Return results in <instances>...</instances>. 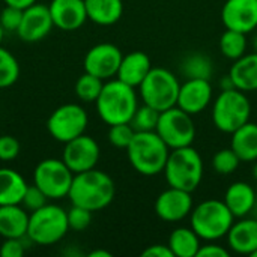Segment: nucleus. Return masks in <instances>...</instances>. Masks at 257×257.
<instances>
[{
	"instance_id": "f257e3e1",
	"label": "nucleus",
	"mask_w": 257,
	"mask_h": 257,
	"mask_svg": "<svg viewBox=\"0 0 257 257\" xmlns=\"http://www.w3.org/2000/svg\"><path fill=\"white\" fill-rule=\"evenodd\" d=\"M114 193L113 179L105 172L90 169L74 175L68 197L72 205L96 212L105 209L113 202Z\"/></svg>"
},
{
	"instance_id": "f03ea898",
	"label": "nucleus",
	"mask_w": 257,
	"mask_h": 257,
	"mask_svg": "<svg viewBox=\"0 0 257 257\" xmlns=\"http://www.w3.org/2000/svg\"><path fill=\"white\" fill-rule=\"evenodd\" d=\"M95 104L101 120L107 125H116L130 123L139 107V99L136 87L120 81L119 78H110L104 83Z\"/></svg>"
},
{
	"instance_id": "7ed1b4c3",
	"label": "nucleus",
	"mask_w": 257,
	"mask_h": 257,
	"mask_svg": "<svg viewBox=\"0 0 257 257\" xmlns=\"http://www.w3.org/2000/svg\"><path fill=\"white\" fill-rule=\"evenodd\" d=\"M170 148L157 131L136 133L126 148V155L133 169L143 176H157L164 170Z\"/></svg>"
},
{
	"instance_id": "20e7f679",
	"label": "nucleus",
	"mask_w": 257,
	"mask_h": 257,
	"mask_svg": "<svg viewBox=\"0 0 257 257\" xmlns=\"http://www.w3.org/2000/svg\"><path fill=\"white\" fill-rule=\"evenodd\" d=\"M203 170L202 155L193 146H185L170 149L163 173L170 187L193 193L203 179Z\"/></svg>"
},
{
	"instance_id": "39448f33",
	"label": "nucleus",
	"mask_w": 257,
	"mask_h": 257,
	"mask_svg": "<svg viewBox=\"0 0 257 257\" xmlns=\"http://www.w3.org/2000/svg\"><path fill=\"white\" fill-rule=\"evenodd\" d=\"M193 230L203 241H218L226 238L235 223V217L223 200L208 199L193 208L190 214Z\"/></svg>"
},
{
	"instance_id": "423d86ee",
	"label": "nucleus",
	"mask_w": 257,
	"mask_h": 257,
	"mask_svg": "<svg viewBox=\"0 0 257 257\" xmlns=\"http://www.w3.org/2000/svg\"><path fill=\"white\" fill-rule=\"evenodd\" d=\"M68 230L66 211L59 205L47 203L41 209L30 212L26 238L38 245H54L66 236Z\"/></svg>"
},
{
	"instance_id": "0eeeda50",
	"label": "nucleus",
	"mask_w": 257,
	"mask_h": 257,
	"mask_svg": "<svg viewBox=\"0 0 257 257\" xmlns=\"http://www.w3.org/2000/svg\"><path fill=\"white\" fill-rule=\"evenodd\" d=\"M251 117V104L239 89L221 90L212 102V122L221 133L232 134Z\"/></svg>"
},
{
	"instance_id": "6e6552de",
	"label": "nucleus",
	"mask_w": 257,
	"mask_h": 257,
	"mask_svg": "<svg viewBox=\"0 0 257 257\" xmlns=\"http://www.w3.org/2000/svg\"><path fill=\"white\" fill-rule=\"evenodd\" d=\"M179 89L178 77L166 68H152L139 86L143 104L158 111L169 110L178 104Z\"/></svg>"
},
{
	"instance_id": "1a4fd4ad",
	"label": "nucleus",
	"mask_w": 257,
	"mask_h": 257,
	"mask_svg": "<svg viewBox=\"0 0 257 257\" xmlns=\"http://www.w3.org/2000/svg\"><path fill=\"white\" fill-rule=\"evenodd\" d=\"M155 131L170 149L191 146L196 139L193 116L178 105L161 111Z\"/></svg>"
},
{
	"instance_id": "9d476101",
	"label": "nucleus",
	"mask_w": 257,
	"mask_h": 257,
	"mask_svg": "<svg viewBox=\"0 0 257 257\" xmlns=\"http://www.w3.org/2000/svg\"><path fill=\"white\" fill-rule=\"evenodd\" d=\"M74 173L63 160H42L33 172V184L39 187L48 200H60L68 197Z\"/></svg>"
},
{
	"instance_id": "9b49d317",
	"label": "nucleus",
	"mask_w": 257,
	"mask_h": 257,
	"mask_svg": "<svg viewBox=\"0 0 257 257\" xmlns=\"http://www.w3.org/2000/svg\"><path fill=\"white\" fill-rule=\"evenodd\" d=\"M87 125L89 116L86 110L81 105L72 102L57 107L47 120V130L50 136L63 145L84 134Z\"/></svg>"
},
{
	"instance_id": "f8f14e48",
	"label": "nucleus",
	"mask_w": 257,
	"mask_h": 257,
	"mask_svg": "<svg viewBox=\"0 0 257 257\" xmlns=\"http://www.w3.org/2000/svg\"><path fill=\"white\" fill-rule=\"evenodd\" d=\"M101 157V149L96 140L90 136L81 134L68 143H65L62 160L71 169V172L81 173L95 169Z\"/></svg>"
},
{
	"instance_id": "ddd939ff",
	"label": "nucleus",
	"mask_w": 257,
	"mask_h": 257,
	"mask_svg": "<svg viewBox=\"0 0 257 257\" xmlns=\"http://www.w3.org/2000/svg\"><path fill=\"white\" fill-rule=\"evenodd\" d=\"M122 51L110 42H101L93 45L84 56V72H89L101 80H110L117 75V69L122 62Z\"/></svg>"
},
{
	"instance_id": "4468645a",
	"label": "nucleus",
	"mask_w": 257,
	"mask_h": 257,
	"mask_svg": "<svg viewBox=\"0 0 257 257\" xmlns=\"http://www.w3.org/2000/svg\"><path fill=\"white\" fill-rule=\"evenodd\" d=\"M54 27L50 9L47 5L33 3L23 11V20L17 30L20 39L27 44L42 41Z\"/></svg>"
},
{
	"instance_id": "2eb2a0df",
	"label": "nucleus",
	"mask_w": 257,
	"mask_h": 257,
	"mask_svg": "<svg viewBox=\"0 0 257 257\" xmlns=\"http://www.w3.org/2000/svg\"><path fill=\"white\" fill-rule=\"evenodd\" d=\"M193 197L190 191L170 187L155 200V214L167 223H176L188 217L193 211Z\"/></svg>"
},
{
	"instance_id": "dca6fc26",
	"label": "nucleus",
	"mask_w": 257,
	"mask_h": 257,
	"mask_svg": "<svg viewBox=\"0 0 257 257\" xmlns=\"http://www.w3.org/2000/svg\"><path fill=\"white\" fill-rule=\"evenodd\" d=\"M226 29L251 33L257 29V0H226L221 9Z\"/></svg>"
},
{
	"instance_id": "f3484780",
	"label": "nucleus",
	"mask_w": 257,
	"mask_h": 257,
	"mask_svg": "<svg viewBox=\"0 0 257 257\" xmlns=\"http://www.w3.org/2000/svg\"><path fill=\"white\" fill-rule=\"evenodd\" d=\"M212 102V86L205 78H188L181 84L178 107L191 116L202 113Z\"/></svg>"
},
{
	"instance_id": "a211bd4d",
	"label": "nucleus",
	"mask_w": 257,
	"mask_h": 257,
	"mask_svg": "<svg viewBox=\"0 0 257 257\" xmlns=\"http://www.w3.org/2000/svg\"><path fill=\"white\" fill-rule=\"evenodd\" d=\"M48 9L54 27L63 32L78 30L87 21L84 0H51Z\"/></svg>"
},
{
	"instance_id": "6ab92c4d",
	"label": "nucleus",
	"mask_w": 257,
	"mask_h": 257,
	"mask_svg": "<svg viewBox=\"0 0 257 257\" xmlns=\"http://www.w3.org/2000/svg\"><path fill=\"white\" fill-rule=\"evenodd\" d=\"M226 238L233 253L251 256L257 250V220L242 218L235 221Z\"/></svg>"
},
{
	"instance_id": "aec40b11",
	"label": "nucleus",
	"mask_w": 257,
	"mask_h": 257,
	"mask_svg": "<svg viewBox=\"0 0 257 257\" xmlns=\"http://www.w3.org/2000/svg\"><path fill=\"white\" fill-rule=\"evenodd\" d=\"M152 69L151 59L143 51H131L122 57L120 66L117 69V78L133 87H139L145 77Z\"/></svg>"
},
{
	"instance_id": "412c9836",
	"label": "nucleus",
	"mask_w": 257,
	"mask_h": 257,
	"mask_svg": "<svg viewBox=\"0 0 257 257\" xmlns=\"http://www.w3.org/2000/svg\"><path fill=\"white\" fill-rule=\"evenodd\" d=\"M256 200V190L250 184L238 181V182H233L226 190L223 202L230 209V212L233 214L235 218H244L245 215H248L253 211Z\"/></svg>"
},
{
	"instance_id": "4be33fe9",
	"label": "nucleus",
	"mask_w": 257,
	"mask_h": 257,
	"mask_svg": "<svg viewBox=\"0 0 257 257\" xmlns=\"http://www.w3.org/2000/svg\"><path fill=\"white\" fill-rule=\"evenodd\" d=\"M30 214L21 205L0 206V236L8 238H26Z\"/></svg>"
},
{
	"instance_id": "5701e85b",
	"label": "nucleus",
	"mask_w": 257,
	"mask_h": 257,
	"mask_svg": "<svg viewBox=\"0 0 257 257\" xmlns=\"http://www.w3.org/2000/svg\"><path fill=\"white\" fill-rule=\"evenodd\" d=\"M229 75L236 89L242 92L257 90V53H245L242 57L233 60Z\"/></svg>"
},
{
	"instance_id": "b1692460",
	"label": "nucleus",
	"mask_w": 257,
	"mask_h": 257,
	"mask_svg": "<svg viewBox=\"0 0 257 257\" xmlns=\"http://www.w3.org/2000/svg\"><path fill=\"white\" fill-rule=\"evenodd\" d=\"M27 182L14 169L0 167V206L21 205Z\"/></svg>"
},
{
	"instance_id": "393cba45",
	"label": "nucleus",
	"mask_w": 257,
	"mask_h": 257,
	"mask_svg": "<svg viewBox=\"0 0 257 257\" xmlns=\"http://www.w3.org/2000/svg\"><path fill=\"white\" fill-rule=\"evenodd\" d=\"M87 20L98 26H113L123 14L122 0H84Z\"/></svg>"
},
{
	"instance_id": "a878e982",
	"label": "nucleus",
	"mask_w": 257,
	"mask_h": 257,
	"mask_svg": "<svg viewBox=\"0 0 257 257\" xmlns=\"http://www.w3.org/2000/svg\"><path fill=\"white\" fill-rule=\"evenodd\" d=\"M230 148L235 151L241 161H257V123L247 122L235 133H232Z\"/></svg>"
},
{
	"instance_id": "bb28decb",
	"label": "nucleus",
	"mask_w": 257,
	"mask_h": 257,
	"mask_svg": "<svg viewBox=\"0 0 257 257\" xmlns=\"http://www.w3.org/2000/svg\"><path fill=\"white\" fill-rule=\"evenodd\" d=\"M200 236L193 227H178L169 238V247L175 257H196L202 245Z\"/></svg>"
},
{
	"instance_id": "cd10ccee",
	"label": "nucleus",
	"mask_w": 257,
	"mask_h": 257,
	"mask_svg": "<svg viewBox=\"0 0 257 257\" xmlns=\"http://www.w3.org/2000/svg\"><path fill=\"white\" fill-rule=\"evenodd\" d=\"M179 69H181V74L185 75L187 80L188 78L209 80L214 72L212 60L208 56H205L203 53H191L187 57H184Z\"/></svg>"
},
{
	"instance_id": "c85d7f7f",
	"label": "nucleus",
	"mask_w": 257,
	"mask_h": 257,
	"mask_svg": "<svg viewBox=\"0 0 257 257\" xmlns=\"http://www.w3.org/2000/svg\"><path fill=\"white\" fill-rule=\"evenodd\" d=\"M220 50L230 60H236V59L242 57L247 53V36H245V33L226 29V32L220 38Z\"/></svg>"
},
{
	"instance_id": "c756f323",
	"label": "nucleus",
	"mask_w": 257,
	"mask_h": 257,
	"mask_svg": "<svg viewBox=\"0 0 257 257\" xmlns=\"http://www.w3.org/2000/svg\"><path fill=\"white\" fill-rule=\"evenodd\" d=\"M104 80L95 77L89 72H84L78 77L75 83V95L83 102H95L102 90Z\"/></svg>"
},
{
	"instance_id": "7c9ffc66",
	"label": "nucleus",
	"mask_w": 257,
	"mask_h": 257,
	"mask_svg": "<svg viewBox=\"0 0 257 257\" xmlns=\"http://www.w3.org/2000/svg\"><path fill=\"white\" fill-rule=\"evenodd\" d=\"M20 77V63L15 56L0 45V89L11 87Z\"/></svg>"
},
{
	"instance_id": "2f4dec72",
	"label": "nucleus",
	"mask_w": 257,
	"mask_h": 257,
	"mask_svg": "<svg viewBox=\"0 0 257 257\" xmlns=\"http://www.w3.org/2000/svg\"><path fill=\"white\" fill-rule=\"evenodd\" d=\"M161 111L152 108L151 105H139L133 119L130 120L131 126L136 130V133H143V131H155L158 125Z\"/></svg>"
},
{
	"instance_id": "473e14b6",
	"label": "nucleus",
	"mask_w": 257,
	"mask_h": 257,
	"mask_svg": "<svg viewBox=\"0 0 257 257\" xmlns=\"http://www.w3.org/2000/svg\"><path fill=\"white\" fill-rule=\"evenodd\" d=\"M239 163H241V160H239V157L235 154V151L232 148L218 151L212 158V167L218 175H230V173H233L238 169Z\"/></svg>"
},
{
	"instance_id": "72a5a7b5",
	"label": "nucleus",
	"mask_w": 257,
	"mask_h": 257,
	"mask_svg": "<svg viewBox=\"0 0 257 257\" xmlns=\"http://www.w3.org/2000/svg\"><path fill=\"white\" fill-rule=\"evenodd\" d=\"M136 134V130L131 126V123H116L110 125L108 130V142L117 148V149H125L130 146Z\"/></svg>"
},
{
	"instance_id": "f704fd0d",
	"label": "nucleus",
	"mask_w": 257,
	"mask_h": 257,
	"mask_svg": "<svg viewBox=\"0 0 257 257\" xmlns=\"http://www.w3.org/2000/svg\"><path fill=\"white\" fill-rule=\"evenodd\" d=\"M92 214L93 212L89 211V209H84L81 206L72 205V208L69 211H66L69 230L81 232V230L87 229L89 224H90V221H92Z\"/></svg>"
},
{
	"instance_id": "c9c22d12",
	"label": "nucleus",
	"mask_w": 257,
	"mask_h": 257,
	"mask_svg": "<svg viewBox=\"0 0 257 257\" xmlns=\"http://www.w3.org/2000/svg\"><path fill=\"white\" fill-rule=\"evenodd\" d=\"M47 203H48V197L45 196V193L39 187H36L35 184L33 185H27L24 197H23V202H21V206L27 212H33L36 209H41Z\"/></svg>"
},
{
	"instance_id": "e433bc0d",
	"label": "nucleus",
	"mask_w": 257,
	"mask_h": 257,
	"mask_svg": "<svg viewBox=\"0 0 257 257\" xmlns=\"http://www.w3.org/2000/svg\"><path fill=\"white\" fill-rule=\"evenodd\" d=\"M23 11L15 6H5V9L0 14V24L5 29V32H15L18 30L21 20H23Z\"/></svg>"
},
{
	"instance_id": "4c0bfd02",
	"label": "nucleus",
	"mask_w": 257,
	"mask_h": 257,
	"mask_svg": "<svg viewBox=\"0 0 257 257\" xmlns=\"http://www.w3.org/2000/svg\"><path fill=\"white\" fill-rule=\"evenodd\" d=\"M20 154V142L12 136H0V161H12Z\"/></svg>"
},
{
	"instance_id": "58836bf2",
	"label": "nucleus",
	"mask_w": 257,
	"mask_h": 257,
	"mask_svg": "<svg viewBox=\"0 0 257 257\" xmlns=\"http://www.w3.org/2000/svg\"><path fill=\"white\" fill-rule=\"evenodd\" d=\"M24 238H8L3 241L0 247V256L2 257H21L24 254L26 248L23 244Z\"/></svg>"
},
{
	"instance_id": "ea45409f",
	"label": "nucleus",
	"mask_w": 257,
	"mask_h": 257,
	"mask_svg": "<svg viewBox=\"0 0 257 257\" xmlns=\"http://www.w3.org/2000/svg\"><path fill=\"white\" fill-rule=\"evenodd\" d=\"M230 253L221 247V245H217L214 244V241H211L209 244L206 245H200L199 251H197V256L196 257H229Z\"/></svg>"
},
{
	"instance_id": "a19ab883",
	"label": "nucleus",
	"mask_w": 257,
	"mask_h": 257,
	"mask_svg": "<svg viewBox=\"0 0 257 257\" xmlns=\"http://www.w3.org/2000/svg\"><path fill=\"white\" fill-rule=\"evenodd\" d=\"M142 257H175L173 251L170 250L169 244L167 245H161V244H155L148 247L143 253Z\"/></svg>"
},
{
	"instance_id": "79ce46f5",
	"label": "nucleus",
	"mask_w": 257,
	"mask_h": 257,
	"mask_svg": "<svg viewBox=\"0 0 257 257\" xmlns=\"http://www.w3.org/2000/svg\"><path fill=\"white\" fill-rule=\"evenodd\" d=\"M3 2L8 6H15L20 9H26L29 6H32L33 3H36V0H3Z\"/></svg>"
},
{
	"instance_id": "37998d69",
	"label": "nucleus",
	"mask_w": 257,
	"mask_h": 257,
	"mask_svg": "<svg viewBox=\"0 0 257 257\" xmlns=\"http://www.w3.org/2000/svg\"><path fill=\"white\" fill-rule=\"evenodd\" d=\"M220 87H221V90H230V89H236L235 87V84H233V80H232V77L227 74V75H224L221 80H220Z\"/></svg>"
},
{
	"instance_id": "c03bdc74",
	"label": "nucleus",
	"mask_w": 257,
	"mask_h": 257,
	"mask_svg": "<svg viewBox=\"0 0 257 257\" xmlns=\"http://www.w3.org/2000/svg\"><path fill=\"white\" fill-rule=\"evenodd\" d=\"M89 257H111V253H108L105 250H93L89 253Z\"/></svg>"
},
{
	"instance_id": "a18cd8bd",
	"label": "nucleus",
	"mask_w": 257,
	"mask_h": 257,
	"mask_svg": "<svg viewBox=\"0 0 257 257\" xmlns=\"http://www.w3.org/2000/svg\"><path fill=\"white\" fill-rule=\"evenodd\" d=\"M253 178L257 181V161H254V166H253Z\"/></svg>"
},
{
	"instance_id": "49530a36",
	"label": "nucleus",
	"mask_w": 257,
	"mask_h": 257,
	"mask_svg": "<svg viewBox=\"0 0 257 257\" xmlns=\"http://www.w3.org/2000/svg\"><path fill=\"white\" fill-rule=\"evenodd\" d=\"M253 50H254V53H257V33L253 38Z\"/></svg>"
},
{
	"instance_id": "de8ad7c7",
	"label": "nucleus",
	"mask_w": 257,
	"mask_h": 257,
	"mask_svg": "<svg viewBox=\"0 0 257 257\" xmlns=\"http://www.w3.org/2000/svg\"><path fill=\"white\" fill-rule=\"evenodd\" d=\"M3 36H5V29H3V27H2V24H0V45H2Z\"/></svg>"
},
{
	"instance_id": "09e8293b",
	"label": "nucleus",
	"mask_w": 257,
	"mask_h": 257,
	"mask_svg": "<svg viewBox=\"0 0 257 257\" xmlns=\"http://www.w3.org/2000/svg\"><path fill=\"white\" fill-rule=\"evenodd\" d=\"M251 257H257V250L253 253V254H251Z\"/></svg>"
}]
</instances>
